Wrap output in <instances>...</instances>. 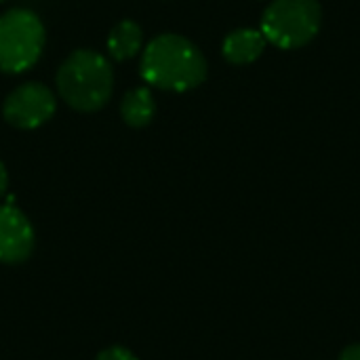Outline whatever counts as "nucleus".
Masks as SVG:
<instances>
[{"instance_id":"1","label":"nucleus","mask_w":360,"mask_h":360,"mask_svg":"<svg viewBox=\"0 0 360 360\" xmlns=\"http://www.w3.org/2000/svg\"><path fill=\"white\" fill-rule=\"evenodd\" d=\"M139 72L156 89L184 93L205 82L207 59L192 40L179 34H160L146 46Z\"/></svg>"},{"instance_id":"2","label":"nucleus","mask_w":360,"mask_h":360,"mask_svg":"<svg viewBox=\"0 0 360 360\" xmlns=\"http://www.w3.org/2000/svg\"><path fill=\"white\" fill-rule=\"evenodd\" d=\"M61 99L78 112L101 110L114 91L112 63L93 49H78L57 70Z\"/></svg>"},{"instance_id":"3","label":"nucleus","mask_w":360,"mask_h":360,"mask_svg":"<svg viewBox=\"0 0 360 360\" xmlns=\"http://www.w3.org/2000/svg\"><path fill=\"white\" fill-rule=\"evenodd\" d=\"M46 42L40 17L27 8H11L0 17V72H27L42 55Z\"/></svg>"},{"instance_id":"4","label":"nucleus","mask_w":360,"mask_h":360,"mask_svg":"<svg viewBox=\"0 0 360 360\" xmlns=\"http://www.w3.org/2000/svg\"><path fill=\"white\" fill-rule=\"evenodd\" d=\"M319 0H272L262 17V34L278 49H300L321 30Z\"/></svg>"},{"instance_id":"5","label":"nucleus","mask_w":360,"mask_h":360,"mask_svg":"<svg viewBox=\"0 0 360 360\" xmlns=\"http://www.w3.org/2000/svg\"><path fill=\"white\" fill-rule=\"evenodd\" d=\"M57 101L53 91L42 82L19 84L4 99L2 116L17 129H38L55 114Z\"/></svg>"},{"instance_id":"6","label":"nucleus","mask_w":360,"mask_h":360,"mask_svg":"<svg viewBox=\"0 0 360 360\" xmlns=\"http://www.w3.org/2000/svg\"><path fill=\"white\" fill-rule=\"evenodd\" d=\"M34 251V228L13 205H0V262L21 264Z\"/></svg>"},{"instance_id":"7","label":"nucleus","mask_w":360,"mask_h":360,"mask_svg":"<svg viewBox=\"0 0 360 360\" xmlns=\"http://www.w3.org/2000/svg\"><path fill=\"white\" fill-rule=\"evenodd\" d=\"M266 38L262 34V30H251V27H243V30H234L232 34L226 36L224 40V57L234 63V65H245V63H253L266 49Z\"/></svg>"},{"instance_id":"8","label":"nucleus","mask_w":360,"mask_h":360,"mask_svg":"<svg viewBox=\"0 0 360 360\" xmlns=\"http://www.w3.org/2000/svg\"><path fill=\"white\" fill-rule=\"evenodd\" d=\"M141 44H143V32L131 19L116 23L108 36V51H110V57L116 61L133 59L141 51Z\"/></svg>"},{"instance_id":"9","label":"nucleus","mask_w":360,"mask_h":360,"mask_svg":"<svg viewBox=\"0 0 360 360\" xmlns=\"http://www.w3.org/2000/svg\"><path fill=\"white\" fill-rule=\"evenodd\" d=\"M154 114H156V101H154V95H152L150 89L137 86V89H131L122 97L120 116H122V120L129 127L141 129V127H146V124L152 122Z\"/></svg>"},{"instance_id":"10","label":"nucleus","mask_w":360,"mask_h":360,"mask_svg":"<svg viewBox=\"0 0 360 360\" xmlns=\"http://www.w3.org/2000/svg\"><path fill=\"white\" fill-rule=\"evenodd\" d=\"M95 360H139L131 350H127L124 346H110L105 350H101Z\"/></svg>"},{"instance_id":"11","label":"nucleus","mask_w":360,"mask_h":360,"mask_svg":"<svg viewBox=\"0 0 360 360\" xmlns=\"http://www.w3.org/2000/svg\"><path fill=\"white\" fill-rule=\"evenodd\" d=\"M340 360H360V344L348 346V348L340 354Z\"/></svg>"},{"instance_id":"12","label":"nucleus","mask_w":360,"mask_h":360,"mask_svg":"<svg viewBox=\"0 0 360 360\" xmlns=\"http://www.w3.org/2000/svg\"><path fill=\"white\" fill-rule=\"evenodd\" d=\"M6 186H8V173H6L4 165L0 162V196L6 192Z\"/></svg>"},{"instance_id":"13","label":"nucleus","mask_w":360,"mask_h":360,"mask_svg":"<svg viewBox=\"0 0 360 360\" xmlns=\"http://www.w3.org/2000/svg\"><path fill=\"white\" fill-rule=\"evenodd\" d=\"M0 2H2V0H0Z\"/></svg>"}]
</instances>
